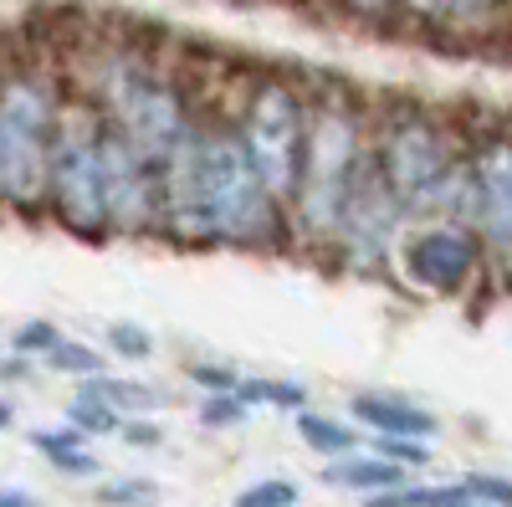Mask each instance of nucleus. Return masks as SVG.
<instances>
[{"instance_id": "obj_34", "label": "nucleus", "mask_w": 512, "mask_h": 507, "mask_svg": "<svg viewBox=\"0 0 512 507\" xmlns=\"http://www.w3.org/2000/svg\"><path fill=\"white\" fill-rule=\"evenodd\" d=\"M461 507H487V502H477V497H466V502H461Z\"/></svg>"}, {"instance_id": "obj_25", "label": "nucleus", "mask_w": 512, "mask_h": 507, "mask_svg": "<svg viewBox=\"0 0 512 507\" xmlns=\"http://www.w3.org/2000/svg\"><path fill=\"white\" fill-rule=\"evenodd\" d=\"M374 456L395 461L400 472H410V467H425V461H431L425 441H405V436H379V441H374Z\"/></svg>"}, {"instance_id": "obj_5", "label": "nucleus", "mask_w": 512, "mask_h": 507, "mask_svg": "<svg viewBox=\"0 0 512 507\" xmlns=\"http://www.w3.org/2000/svg\"><path fill=\"white\" fill-rule=\"evenodd\" d=\"M364 149H359V123L344 108H323L318 118H308V149H303V175H297V226L313 241L338 236V216H344V200L354 185Z\"/></svg>"}, {"instance_id": "obj_19", "label": "nucleus", "mask_w": 512, "mask_h": 507, "mask_svg": "<svg viewBox=\"0 0 512 507\" xmlns=\"http://www.w3.org/2000/svg\"><path fill=\"white\" fill-rule=\"evenodd\" d=\"M466 502V487H395V492H379V497H364V507H461Z\"/></svg>"}, {"instance_id": "obj_13", "label": "nucleus", "mask_w": 512, "mask_h": 507, "mask_svg": "<svg viewBox=\"0 0 512 507\" xmlns=\"http://www.w3.org/2000/svg\"><path fill=\"white\" fill-rule=\"evenodd\" d=\"M349 410L359 415V426H369L374 436H405V441H425L436 431V415L420 410L400 395H379V390H364L349 400Z\"/></svg>"}, {"instance_id": "obj_23", "label": "nucleus", "mask_w": 512, "mask_h": 507, "mask_svg": "<svg viewBox=\"0 0 512 507\" xmlns=\"http://www.w3.org/2000/svg\"><path fill=\"white\" fill-rule=\"evenodd\" d=\"M241 400L256 405V400H267V405H287V410H303V385H272V379H241Z\"/></svg>"}, {"instance_id": "obj_14", "label": "nucleus", "mask_w": 512, "mask_h": 507, "mask_svg": "<svg viewBox=\"0 0 512 507\" xmlns=\"http://www.w3.org/2000/svg\"><path fill=\"white\" fill-rule=\"evenodd\" d=\"M328 482L333 487H349V492H364V497H379V492H395L405 487V472L395 467V461H384V456H333V467H328Z\"/></svg>"}, {"instance_id": "obj_16", "label": "nucleus", "mask_w": 512, "mask_h": 507, "mask_svg": "<svg viewBox=\"0 0 512 507\" xmlns=\"http://www.w3.org/2000/svg\"><path fill=\"white\" fill-rule=\"evenodd\" d=\"M82 390L88 395H98V400H108L123 420H134V415H144L149 405H159V395L149 390V385H139V379H108V374H93V379H82Z\"/></svg>"}, {"instance_id": "obj_31", "label": "nucleus", "mask_w": 512, "mask_h": 507, "mask_svg": "<svg viewBox=\"0 0 512 507\" xmlns=\"http://www.w3.org/2000/svg\"><path fill=\"white\" fill-rule=\"evenodd\" d=\"M118 436H128L134 446H159V426H144V420H123Z\"/></svg>"}, {"instance_id": "obj_20", "label": "nucleus", "mask_w": 512, "mask_h": 507, "mask_svg": "<svg viewBox=\"0 0 512 507\" xmlns=\"http://www.w3.org/2000/svg\"><path fill=\"white\" fill-rule=\"evenodd\" d=\"M62 328L57 323H47V318H31V323H21L16 333H11V354L16 359H47L57 344H62Z\"/></svg>"}, {"instance_id": "obj_6", "label": "nucleus", "mask_w": 512, "mask_h": 507, "mask_svg": "<svg viewBox=\"0 0 512 507\" xmlns=\"http://www.w3.org/2000/svg\"><path fill=\"white\" fill-rule=\"evenodd\" d=\"M379 180L390 185V195L400 200V210H415V216H431V210L446 205H466V169L451 159L446 139L420 118L390 123L374 154Z\"/></svg>"}, {"instance_id": "obj_28", "label": "nucleus", "mask_w": 512, "mask_h": 507, "mask_svg": "<svg viewBox=\"0 0 512 507\" xmlns=\"http://www.w3.org/2000/svg\"><path fill=\"white\" fill-rule=\"evenodd\" d=\"M461 487H466V497H477V502H487V507H512V477L477 472V477H466Z\"/></svg>"}, {"instance_id": "obj_11", "label": "nucleus", "mask_w": 512, "mask_h": 507, "mask_svg": "<svg viewBox=\"0 0 512 507\" xmlns=\"http://www.w3.org/2000/svg\"><path fill=\"white\" fill-rule=\"evenodd\" d=\"M395 226H400V200L379 180L374 159H359L349 200H344V216H338V241H344L354 257H379V251L390 246Z\"/></svg>"}, {"instance_id": "obj_27", "label": "nucleus", "mask_w": 512, "mask_h": 507, "mask_svg": "<svg viewBox=\"0 0 512 507\" xmlns=\"http://www.w3.org/2000/svg\"><path fill=\"white\" fill-rule=\"evenodd\" d=\"M410 6L431 11V16H446V21H482L497 0H410Z\"/></svg>"}, {"instance_id": "obj_21", "label": "nucleus", "mask_w": 512, "mask_h": 507, "mask_svg": "<svg viewBox=\"0 0 512 507\" xmlns=\"http://www.w3.org/2000/svg\"><path fill=\"white\" fill-rule=\"evenodd\" d=\"M47 364H52L57 374H82V379L103 374V359H98V349L77 344V338H62V344H57V349L47 354Z\"/></svg>"}, {"instance_id": "obj_7", "label": "nucleus", "mask_w": 512, "mask_h": 507, "mask_svg": "<svg viewBox=\"0 0 512 507\" xmlns=\"http://www.w3.org/2000/svg\"><path fill=\"white\" fill-rule=\"evenodd\" d=\"M241 149L251 154L256 175H262L267 195L282 205H292L297 195V175H303V149H308V113L297 103L292 88L282 82H262L251 93L246 113H241Z\"/></svg>"}, {"instance_id": "obj_22", "label": "nucleus", "mask_w": 512, "mask_h": 507, "mask_svg": "<svg viewBox=\"0 0 512 507\" xmlns=\"http://www.w3.org/2000/svg\"><path fill=\"white\" fill-rule=\"evenodd\" d=\"M236 507H297V487H292L287 477L251 482L246 492H236Z\"/></svg>"}, {"instance_id": "obj_33", "label": "nucleus", "mask_w": 512, "mask_h": 507, "mask_svg": "<svg viewBox=\"0 0 512 507\" xmlns=\"http://www.w3.org/2000/svg\"><path fill=\"white\" fill-rule=\"evenodd\" d=\"M11 415H16V410H11L6 400H0V431H6V426H11Z\"/></svg>"}, {"instance_id": "obj_17", "label": "nucleus", "mask_w": 512, "mask_h": 507, "mask_svg": "<svg viewBox=\"0 0 512 507\" xmlns=\"http://www.w3.org/2000/svg\"><path fill=\"white\" fill-rule=\"evenodd\" d=\"M297 436H303L318 456H349L354 451V431L344 426V420H333V415H313V410H297Z\"/></svg>"}, {"instance_id": "obj_29", "label": "nucleus", "mask_w": 512, "mask_h": 507, "mask_svg": "<svg viewBox=\"0 0 512 507\" xmlns=\"http://www.w3.org/2000/svg\"><path fill=\"white\" fill-rule=\"evenodd\" d=\"M246 410H251V405H246L241 390H236V395H210L200 415H205V426H241Z\"/></svg>"}, {"instance_id": "obj_24", "label": "nucleus", "mask_w": 512, "mask_h": 507, "mask_svg": "<svg viewBox=\"0 0 512 507\" xmlns=\"http://www.w3.org/2000/svg\"><path fill=\"white\" fill-rule=\"evenodd\" d=\"M108 349L118 359H149L154 354V333H144L139 323H108Z\"/></svg>"}, {"instance_id": "obj_4", "label": "nucleus", "mask_w": 512, "mask_h": 507, "mask_svg": "<svg viewBox=\"0 0 512 507\" xmlns=\"http://www.w3.org/2000/svg\"><path fill=\"white\" fill-rule=\"evenodd\" d=\"M98 144H103V118L82 103H62L57 108V134H52V159H47V205L77 236H103L108 231Z\"/></svg>"}, {"instance_id": "obj_18", "label": "nucleus", "mask_w": 512, "mask_h": 507, "mask_svg": "<svg viewBox=\"0 0 512 507\" xmlns=\"http://www.w3.org/2000/svg\"><path fill=\"white\" fill-rule=\"evenodd\" d=\"M67 426H72L77 436H118V431H123V415H118L108 400L77 390V400L67 405Z\"/></svg>"}, {"instance_id": "obj_8", "label": "nucleus", "mask_w": 512, "mask_h": 507, "mask_svg": "<svg viewBox=\"0 0 512 507\" xmlns=\"http://www.w3.org/2000/svg\"><path fill=\"white\" fill-rule=\"evenodd\" d=\"M98 169H103V216H108V231L139 236V231L159 226V169L123 134H113L108 123H103V144H98Z\"/></svg>"}, {"instance_id": "obj_26", "label": "nucleus", "mask_w": 512, "mask_h": 507, "mask_svg": "<svg viewBox=\"0 0 512 507\" xmlns=\"http://www.w3.org/2000/svg\"><path fill=\"white\" fill-rule=\"evenodd\" d=\"M98 502H103V507H144V502H154V482H144V477H118V482H108V487L98 492Z\"/></svg>"}, {"instance_id": "obj_3", "label": "nucleus", "mask_w": 512, "mask_h": 507, "mask_svg": "<svg viewBox=\"0 0 512 507\" xmlns=\"http://www.w3.org/2000/svg\"><path fill=\"white\" fill-rule=\"evenodd\" d=\"M205 164V205H210V236L231 246H272L277 241V200L267 195L251 154L241 149L236 129L200 134Z\"/></svg>"}, {"instance_id": "obj_15", "label": "nucleus", "mask_w": 512, "mask_h": 507, "mask_svg": "<svg viewBox=\"0 0 512 507\" xmlns=\"http://www.w3.org/2000/svg\"><path fill=\"white\" fill-rule=\"evenodd\" d=\"M31 446L47 456L57 472H67V477H98V456L88 451V436H77L72 426H47V431H36Z\"/></svg>"}, {"instance_id": "obj_2", "label": "nucleus", "mask_w": 512, "mask_h": 507, "mask_svg": "<svg viewBox=\"0 0 512 507\" xmlns=\"http://www.w3.org/2000/svg\"><path fill=\"white\" fill-rule=\"evenodd\" d=\"M98 103H103V123H108V129L123 134L154 169L195 134V123L185 113V98L169 88L164 77L139 67V62H123V57L103 62V72H98Z\"/></svg>"}, {"instance_id": "obj_12", "label": "nucleus", "mask_w": 512, "mask_h": 507, "mask_svg": "<svg viewBox=\"0 0 512 507\" xmlns=\"http://www.w3.org/2000/svg\"><path fill=\"white\" fill-rule=\"evenodd\" d=\"M405 272L415 287L425 292H461L466 282H472L477 272V241L472 231H461V226H431V231H420L410 236L405 246Z\"/></svg>"}, {"instance_id": "obj_35", "label": "nucleus", "mask_w": 512, "mask_h": 507, "mask_svg": "<svg viewBox=\"0 0 512 507\" xmlns=\"http://www.w3.org/2000/svg\"><path fill=\"white\" fill-rule=\"evenodd\" d=\"M507 6H512V0H507Z\"/></svg>"}, {"instance_id": "obj_9", "label": "nucleus", "mask_w": 512, "mask_h": 507, "mask_svg": "<svg viewBox=\"0 0 512 507\" xmlns=\"http://www.w3.org/2000/svg\"><path fill=\"white\" fill-rule=\"evenodd\" d=\"M466 216L497 257L512 262V139H492L466 164Z\"/></svg>"}, {"instance_id": "obj_10", "label": "nucleus", "mask_w": 512, "mask_h": 507, "mask_svg": "<svg viewBox=\"0 0 512 507\" xmlns=\"http://www.w3.org/2000/svg\"><path fill=\"white\" fill-rule=\"evenodd\" d=\"M159 226L180 241H216L205 205V164H200V129L159 164Z\"/></svg>"}, {"instance_id": "obj_32", "label": "nucleus", "mask_w": 512, "mask_h": 507, "mask_svg": "<svg viewBox=\"0 0 512 507\" xmlns=\"http://www.w3.org/2000/svg\"><path fill=\"white\" fill-rule=\"evenodd\" d=\"M0 507H36V497L26 487H0Z\"/></svg>"}, {"instance_id": "obj_1", "label": "nucleus", "mask_w": 512, "mask_h": 507, "mask_svg": "<svg viewBox=\"0 0 512 507\" xmlns=\"http://www.w3.org/2000/svg\"><path fill=\"white\" fill-rule=\"evenodd\" d=\"M57 88L41 72H0V205H47V159L57 134Z\"/></svg>"}, {"instance_id": "obj_30", "label": "nucleus", "mask_w": 512, "mask_h": 507, "mask_svg": "<svg viewBox=\"0 0 512 507\" xmlns=\"http://www.w3.org/2000/svg\"><path fill=\"white\" fill-rule=\"evenodd\" d=\"M195 385H205L210 395H236L241 390V374L236 369H216V364H195Z\"/></svg>"}]
</instances>
